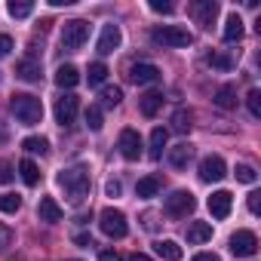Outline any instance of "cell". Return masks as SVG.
<instances>
[{"label": "cell", "instance_id": "6da1fadb", "mask_svg": "<svg viewBox=\"0 0 261 261\" xmlns=\"http://www.w3.org/2000/svg\"><path fill=\"white\" fill-rule=\"evenodd\" d=\"M56 181H59V188L65 191L68 203H74V206H80V203L89 197V172L80 169V166H74V169H62Z\"/></svg>", "mask_w": 261, "mask_h": 261}, {"label": "cell", "instance_id": "7a4b0ae2", "mask_svg": "<svg viewBox=\"0 0 261 261\" xmlns=\"http://www.w3.org/2000/svg\"><path fill=\"white\" fill-rule=\"evenodd\" d=\"M10 111H13V117H16L19 123H25V126H34V123L43 120V101H40L37 95H31V92H16V95L10 98Z\"/></svg>", "mask_w": 261, "mask_h": 261}, {"label": "cell", "instance_id": "3957f363", "mask_svg": "<svg viewBox=\"0 0 261 261\" xmlns=\"http://www.w3.org/2000/svg\"><path fill=\"white\" fill-rule=\"evenodd\" d=\"M151 43L157 46H172V49H181V46H191L194 43V34L181 25H157L151 31Z\"/></svg>", "mask_w": 261, "mask_h": 261}, {"label": "cell", "instance_id": "277c9868", "mask_svg": "<svg viewBox=\"0 0 261 261\" xmlns=\"http://www.w3.org/2000/svg\"><path fill=\"white\" fill-rule=\"evenodd\" d=\"M86 40H89V22H83V19H71V22L62 25V49L77 53Z\"/></svg>", "mask_w": 261, "mask_h": 261}, {"label": "cell", "instance_id": "5b68a950", "mask_svg": "<svg viewBox=\"0 0 261 261\" xmlns=\"http://www.w3.org/2000/svg\"><path fill=\"white\" fill-rule=\"evenodd\" d=\"M98 227H101V233H105V237H111V240H123V237L129 233L126 215H123L120 209H114V206L101 209V215H98Z\"/></svg>", "mask_w": 261, "mask_h": 261}, {"label": "cell", "instance_id": "8992f818", "mask_svg": "<svg viewBox=\"0 0 261 261\" xmlns=\"http://www.w3.org/2000/svg\"><path fill=\"white\" fill-rule=\"evenodd\" d=\"M194 206H197V200H194L191 191H175V194H169L166 203H163V209H166L169 218H185V215L194 212Z\"/></svg>", "mask_w": 261, "mask_h": 261}, {"label": "cell", "instance_id": "52a82bcc", "mask_svg": "<svg viewBox=\"0 0 261 261\" xmlns=\"http://www.w3.org/2000/svg\"><path fill=\"white\" fill-rule=\"evenodd\" d=\"M224 175H227V163L218 154H209V157L200 160V181L212 185V181H221Z\"/></svg>", "mask_w": 261, "mask_h": 261}, {"label": "cell", "instance_id": "ba28073f", "mask_svg": "<svg viewBox=\"0 0 261 261\" xmlns=\"http://www.w3.org/2000/svg\"><path fill=\"white\" fill-rule=\"evenodd\" d=\"M117 148H120L123 160H139L142 157V136L136 129H123L120 139H117Z\"/></svg>", "mask_w": 261, "mask_h": 261}, {"label": "cell", "instance_id": "9c48e42d", "mask_svg": "<svg viewBox=\"0 0 261 261\" xmlns=\"http://www.w3.org/2000/svg\"><path fill=\"white\" fill-rule=\"evenodd\" d=\"M77 108H80V98L74 95V92H65L59 101H56V120H59V126H71L74 123V117H77Z\"/></svg>", "mask_w": 261, "mask_h": 261}, {"label": "cell", "instance_id": "30bf717a", "mask_svg": "<svg viewBox=\"0 0 261 261\" xmlns=\"http://www.w3.org/2000/svg\"><path fill=\"white\" fill-rule=\"evenodd\" d=\"M230 252H233L237 258L255 255V252H258V237H255L252 230H237V233L230 237Z\"/></svg>", "mask_w": 261, "mask_h": 261}, {"label": "cell", "instance_id": "8fae6325", "mask_svg": "<svg viewBox=\"0 0 261 261\" xmlns=\"http://www.w3.org/2000/svg\"><path fill=\"white\" fill-rule=\"evenodd\" d=\"M129 80H133L136 86L157 83V80H160V68L151 65V62H136V65H129Z\"/></svg>", "mask_w": 261, "mask_h": 261}, {"label": "cell", "instance_id": "7c38bea8", "mask_svg": "<svg viewBox=\"0 0 261 261\" xmlns=\"http://www.w3.org/2000/svg\"><path fill=\"white\" fill-rule=\"evenodd\" d=\"M120 43H123V34H120V28L111 22V25H105V28H101L95 49H98V56H111L114 49H120Z\"/></svg>", "mask_w": 261, "mask_h": 261}, {"label": "cell", "instance_id": "4fadbf2b", "mask_svg": "<svg viewBox=\"0 0 261 261\" xmlns=\"http://www.w3.org/2000/svg\"><path fill=\"white\" fill-rule=\"evenodd\" d=\"M191 16L203 25V28H212L215 16H218V4L215 0H197V4H191Z\"/></svg>", "mask_w": 261, "mask_h": 261}, {"label": "cell", "instance_id": "5bb4252c", "mask_svg": "<svg viewBox=\"0 0 261 261\" xmlns=\"http://www.w3.org/2000/svg\"><path fill=\"white\" fill-rule=\"evenodd\" d=\"M230 206H233L230 191H215V194L209 197V212H212V218H218V221L230 215Z\"/></svg>", "mask_w": 261, "mask_h": 261}, {"label": "cell", "instance_id": "9a60e30c", "mask_svg": "<svg viewBox=\"0 0 261 261\" xmlns=\"http://www.w3.org/2000/svg\"><path fill=\"white\" fill-rule=\"evenodd\" d=\"M37 215H40V221H49V224H56V221H62V215H65V209L53 200V197H40V206H37Z\"/></svg>", "mask_w": 261, "mask_h": 261}, {"label": "cell", "instance_id": "2e32d148", "mask_svg": "<svg viewBox=\"0 0 261 261\" xmlns=\"http://www.w3.org/2000/svg\"><path fill=\"white\" fill-rule=\"evenodd\" d=\"M221 37H224V43H240V40H243V19H240L237 13H230V16H227Z\"/></svg>", "mask_w": 261, "mask_h": 261}, {"label": "cell", "instance_id": "e0dca14e", "mask_svg": "<svg viewBox=\"0 0 261 261\" xmlns=\"http://www.w3.org/2000/svg\"><path fill=\"white\" fill-rule=\"evenodd\" d=\"M16 77L25 80V83H37V80H40V62H34V59H22V62L16 65Z\"/></svg>", "mask_w": 261, "mask_h": 261}, {"label": "cell", "instance_id": "ac0fdd59", "mask_svg": "<svg viewBox=\"0 0 261 261\" xmlns=\"http://www.w3.org/2000/svg\"><path fill=\"white\" fill-rule=\"evenodd\" d=\"M139 108H142V114L145 117H157V111L163 108V92H145L142 98H139Z\"/></svg>", "mask_w": 261, "mask_h": 261}, {"label": "cell", "instance_id": "d6986e66", "mask_svg": "<svg viewBox=\"0 0 261 261\" xmlns=\"http://www.w3.org/2000/svg\"><path fill=\"white\" fill-rule=\"evenodd\" d=\"M206 240H212V224H209V221H194V224L188 227V243H191V246H200V243H206Z\"/></svg>", "mask_w": 261, "mask_h": 261}, {"label": "cell", "instance_id": "ffe728a7", "mask_svg": "<svg viewBox=\"0 0 261 261\" xmlns=\"http://www.w3.org/2000/svg\"><path fill=\"white\" fill-rule=\"evenodd\" d=\"M154 252L163 258V261H181V246L175 240H157L154 243Z\"/></svg>", "mask_w": 261, "mask_h": 261}, {"label": "cell", "instance_id": "44dd1931", "mask_svg": "<svg viewBox=\"0 0 261 261\" xmlns=\"http://www.w3.org/2000/svg\"><path fill=\"white\" fill-rule=\"evenodd\" d=\"M56 83H59L62 89H74V86L80 83V71H77L74 65H62V68L56 71Z\"/></svg>", "mask_w": 261, "mask_h": 261}, {"label": "cell", "instance_id": "7402d4cb", "mask_svg": "<svg viewBox=\"0 0 261 261\" xmlns=\"http://www.w3.org/2000/svg\"><path fill=\"white\" fill-rule=\"evenodd\" d=\"M191 157H194V148H191L188 142H181V145H175V148L169 151V163H172L175 169H185V166L191 163Z\"/></svg>", "mask_w": 261, "mask_h": 261}, {"label": "cell", "instance_id": "603a6c76", "mask_svg": "<svg viewBox=\"0 0 261 261\" xmlns=\"http://www.w3.org/2000/svg\"><path fill=\"white\" fill-rule=\"evenodd\" d=\"M166 142H169V133H166L163 126H157L154 133H151V148H148L151 160H160V157H163V148H166Z\"/></svg>", "mask_w": 261, "mask_h": 261}, {"label": "cell", "instance_id": "cb8c5ba5", "mask_svg": "<svg viewBox=\"0 0 261 261\" xmlns=\"http://www.w3.org/2000/svg\"><path fill=\"white\" fill-rule=\"evenodd\" d=\"M136 194H139L142 200H151V197H157V194H160V178H157V175L139 178V185H136Z\"/></svg>", "mask_w": 261, "mask_h": 261}, {"label": "cell", "instance_id": "d4e9b609", "mask_svg": "<svg viewBox=\"0 0 261 261\" xmlns=\"http://www.w3.org/2000/svg\"><path fill=\"white\" fill-rule=\"evenodd\" d=\"M19 175H22V181H25L28 188H34V185L40 181V169H37L34 160H22V163H19Z\"/></svg>", "mask_w": 261, "mask_h": 261}, {"label": "cell", "instance_id": "484cf974", "mask_svg": "<svg viewBox=\"0 0 261 261\" xmlns=\"http://www.w3.org/2000/svg\"><path fill=\"white\" fill-rule=\"evenodd\" d=\"M7 13H10L13 19H28V16L34 13V4H31V0H10V4H7Z\"/></svg>", "mask_w": 261, "mask_h": 261}, {"label": "cell", "instance_id": "4316f807", "mask_svg": "<svg viewBox=\"0 0 261 261\" xmlns=\"http://www.w3.org/2000/svg\"><path fill=\"white\" fill-rule=\"evenodd\" d=\"M105 77H108V65H105V62H95V65H89V71H86V80H89V86H101V83H105Z\"/></svg>", "mask_w": 261, "mask_h": 261}, {"label": "cell", "instance_id": "83f0119b", "mask_svg": "<svg viewBox=\"0 0 261 261\" xmlns=\"http://www.w3.org/2000/svg\"><path fill=\"white\" fill-rule=\"evenodd\" d=\"M22 148H25L28 154H46V151H49V142H46L43 136H28V139L22 142Z\"/></svg>", "mask_w": 261, "mask_h": 261}, {"label": "cell", "instance_id": "f1b7e54d", "mask_svg": "<svg viewBox=\"0 0 261 261\" xmlns=\"http://www.w3.org/2000/svg\"><path fill=\"white\" fill-rule=\"evenodd\" d=\"M19 209H22V197L19 194H0V212L16 215Z\"/></svg>", "mask_w": 261, "mask_h": 261}, {"label": "cell", "instance_id": "f546056e", "mask_svg": "<svg viewBox=\"0 0 261 261\" xmlns=\"http://www.w3.org/2000/svg\"><path fill=\"white\" fill-rule=\"evenodd\" d=\"M120 101H123V89L120 86H105L101 89V105L105 108H117Z\"/></svg>", "mask_w": 261, "mask_h": 261}, {"label": "cell", "instance_id": "4dcf8cb0", "mask_svg": "<svg viewBox=\"0 0 261 261\" xmlns=\"http://www.w3.org/2000/svg\"><path fill=\"white\" fill-rule=\"evenodd\" d=\"M215 105H218V108H224V111H227V108H233V105H237V98H233V86H221V89L215 92Z\"/></svg>", "mask_w": 261, "mask_h": 261}, {"label": "cell", "instance_id": "1f68e13d", "mask_svg": "<svg viewBox=\"0 0 261 261\" xmlns=\"http://www.w3.org/2000/svg\"><path fill=\"white\" fill-rule=\"evenodd\" d=\"M86 126L92 129V133H98V129H101V108L98 105H89L86 108Z\"/></svg>", "mask_w": 261, "mask_h": 261}, {"label": "cell", "instance_id": "d6a6232c", "mask_svg": "<svg viewBox=\"0 0 261 261\" xmlns=\"http://www.w3.org/2000/svg\"><path fill=\"white\" fill-rule=\"evenodd\" d=\"M255 178H258L255 166H249V163H240V166H237V181H243V185H255Z\"/></svg>", "mask_w": 261, "mask_h": 261}, {"label": "cell", "instance_id": "836d02e7", "mask_svg": "<svg viewBox=\"0 0 261 261\" xmlns=\"http://www.w3.org/2000/svg\"><path fill=\"white\" fill-rule=\"evenodd\" d=\"M172 129L185 136L188 129H191V114H188V111H175V117H172Z\"/></svg>", "mask_w": 261, "mask_h": 261}, {"label": "cell", "instance_id": "e575fe53", "mask_svg": "<svg viewBox=\"0 0 261 261\" xmlns=\"http://www.w3.org/2000/svg\"><path fill=\"white\" fill-rule=\"evenodd\" d=\"M246 105H249L252 117H261V92H258V89H252V92L246 95Z\"/></svg>", "mask_w": 261, "mask_h": 261}, {"label": "cell", "instance_id": "d590c367", "mask_svg": "<svg viewBox=\"0 0 261 261\" xmlns=\"http://www.w3.org/2000/svg\"><path fill=\"white\" fill-rule=\"evenodd\" d=\"M206 62H209L212 68H224V71H227V68H233V62H230L227 56H218V53H209V56H206Z\"/></svg>", "mask_w": 261, "mask_h": 261}, {"label": "cell", "instance_id": "8d00e7d4", "mask_svg": "<svg viewBox=\"0 0 261 261\" xmlns=\"http://www.w3.org/2000/svg\"><path fill=\"white\" fill-rule=\"evenodd\" d=\"M13 181V163L0 160V185H10Z\"/></svg>", "mask_w": 261, "mask_h": 261}, {"label": "cell", "instance_id": "74e56055", "mask_svg": "<svg viewBox=\"0 0 261 261\" xmlns=\"http://www.w3.org/2000/svg\"><path fill=\"white\" fill-rule=\"evenodd\" d=\"M13 53V37L10 34H0V59H7Z\"/></svg>", "mask_w": 261, "mask_h": 261}, {"label": "cell", "instance_id": "f35d334b", "mask_svg": "<svg viewBox=\"0 0 261 261\" xmlns=\"http://www.w3.org/2000/svg\"><path fill=\"white\" fill-rule=\"evenodd\" d=\"M151 10H154V13H163V16H169L175 7H172V4H166V0H151Z\"/></svg>", "mask_w": 261, "mask_h": 261}, {"label": "cell", "instance_id": "ab89813d", "mask_svg": "<svg viewBox=\"0 0 261 261\" xmlns=\"http://www.w3.org/2000/svg\"><path fill=\"white\" fill-rule=\"evenodd\" d=\"M249 212H252V215H258V212H261V194H258V191H252V194H249Z\"/></svg>", "mask_w": 261, "mask_h": 261}, {"label": "cell", "instance_id": "60d3db41", "mask_svg": "<svg viewBox=\"0 0 261 261\" xmlns=\"http://www.w3.org/2000/svg\"><path fill=\"white\" fill-rule=\"evenodd\" d=\"M10 240H13V230H10L7 224H0V249H7V246H10Z\"/></svg>", "mask_w": 261, "mask_h": 261}, {"label": "cell", "instance_id": "b9f144b4", "mask_svg": "<svg viewBox=\"0 0 261 261\" xmlns=\"http://www.w3.org/2000/svg\"><path fill=\"white\" fill-rule=\"evenodd\" d=\"M105 191H108V197H120V191H123V185H120L117 178H111V181L105 185Z\"/></svg>", "mask_w": 261, "mask_h": 261}, {"label": "cell", "instance_id": "7bdbcfd3", "mask_svg": "<svg viewBox=\"0 0 261 261\" xmlns=\"http://www.w3.org/2000/svg\"><path fill=\"white\" fill-rule=\"evenodd\" d=\"M98 261H123V258H120V252H114V249H105V252H98Z\"/></svg>", "mask_w": 261, "mask_h": 261}, {"label": "cell", "instance_id": "ee69618b", "mask_svg": "<svg viewBox=\"0 0 261 261\" xmlns=\"http://www.w3.org/2000/svg\"><path fill=\"white\" fill-rule=\"evenodd\" d=\"M191 261H221V258H218L215 252H197V255H194Z\"/></svg>", "mask_w": 261, "mask_h": 261}, {"label": "cell", "instance_id": "f6af8a7d", "mask_svg": "<svg viewBox=\"0 0 261 261\" xmlns=\"http://www.w3.org/2000/svg\"><path fill=\"white\" fill-rule=\"evenodd\" d=\"M74 243H77V246H83V249H89V246H92V237H89V233H77V237H74Z\"/></svg>", "mask_w": 261, "mask_h": 261}, {"label": "cell", "instance_id": "bcb514c9", "mask_svg": "<svg viewBox=\"0 0 261 261\" xmlns=\"http://www.w3.org/2000/svg\"><path fill=\"white\" fill-rule=\"evenodd\" d=\"M129 261H154V258H151V255H145V252H136L133 258H129Z\"/></svg>", "mask_w": 261, "mask_h": 261}]
</instances>
